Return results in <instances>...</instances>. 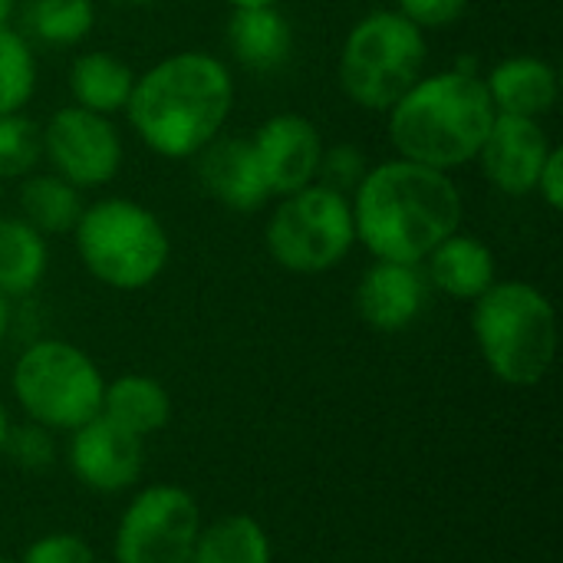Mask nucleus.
<instances>
[{"label":"nucleus","instance_id":"6ab92c4d","mask_svg":"<svg viewBox=\"0 0 563 563\" xmlns=\"http://www.w3.org/2000/svg\"><path fill=\"white\" fill-rule=\"evenodd\" d=\"M99 416L112 419L139 439H148L172 422V396L155 376L122 373L115 379H106Z\"/></svg>","mask_w":563,"mask_h":563},{"label":"nucleus","instance_id":"f257e3e1","mask_svg":"<svg viewBox=\"0 0 563 563\" xmlns=\"http://www.w3.org/2000/svg\"><path fill=\"white\" fill-rule=\"evenodd\" d=\"M356 244L373 261L422 264L445 238L462 231L465 198L449 172L409 158L369 165L350 195Z\"/></svg>","mask_w":563,"mask_h":563},{"label":"nucleus","instance_id":"423d86ee","mask_svg":"<svg viewBox=\"0 0 563 563\" xmlns=\"http://www.w3.org/2000/svg\"><path fill=\"white\" fill-rule=\"evenodd\" d=\"M426 33L396 7L373 10L346 33L336 59V79L353 106L366 112H389L426 76Z\"/></svg>","mask_w":563,"mask_h":563},{"label":"nucleus","instance_id":"412c9836","mask_svg":"<svg viewBox=\"0 0 563 563\" xmlns=\"http://www.w3.org/2000/svg\"><path fill=\"white\" fill-rule=\"evenodd\" d=\"M16 208L30 228L49 238V234H73L86 201H82V191L63 181L59 175L33 172L16 188Z\"/></svg>","mask_w":563,"mask_h":563},{"label":"nucleus","instance_id":"c756f323","mask_svg":"<svg viewBox=\"0 0 563 563\" xmlns=\"http://www.w3.org/2000/svg\"><path fill=\"white\" fill-rule=\"evenodd\" d=\"M396 10L406 20H412L422 33H429L459 23L468 10V0H396Z\"/></svg>","mask_w":563,"mask_h":563},{"label":"nucleus","instance_id":"b1692460","mask_svg":"<svg viewBox=\"0 0 563 563\" xmlns=\"http://www.w3.org/2000/svg\"><path fill=\"white\" fill-rule=\"evenodd\" d=\"M33 92H36V53L20 30L0 26V115L23 112Z\"/></svg>","mask_w":563,"mask_h":563},{"label":"nucleus","instance_id":"2f4dec72","mask_svg":"<svg viewBox=\"0 0 563 563\" xmlns=\"http://www.w3.org/2000/svg\"><path fill=\"white\" fill-rule=\"evenodd\" d=\"M7 330H10V300L0 294V343L7 340Z\"/></svg>","mask_w":563,"mask_h":563},{"label":"nucleus","instance_id":"393cba45","mask_svg":"<svg viewBox=\"0 0 563 563\" xmlns=\"http://www.w3.org/2000/svg\"><path fill=\"white\" fill-rule=\"evenodd\" d=\"M30 30L53 46H73L89 36L96 23L92 0H33L26 10Z\"/></svg>","mask_w":563,"mask_h":563},{"label":"nucleus","instance_id":"9d476101","mask_svg":"<svg viewBox=\"0 0 563 563\" xmlns=\"http://www.w3.org/2000/svg\"><path fill=\"white\" fill-rule=\"evenodd\" d=\"M122 158L125 145L109 115L63 106L43 125V162L79 191L109 185L119 175Z\"/></svg>","mask_w":563,"mask_h":563},{"label":"nucleus","instance_id":"a878e982","mask_svg":"<svg viewBox=\"0 0 563 563\" xmlns=\"http://www.w3.org/2000/svg\"><path fill=\"white\" fill-rule=\"evenodd\" d=\"M43 162V125L26 112L0 115V181H23Z\"/></svg>","mask_w":563,"mask_h":563},{"label":"nucleus","instance_id":"39448f33","mask_svg":"<svg viewBox=\"0 0 563 563\" xmlns=\"http://www.w3.org/2000/svg\"><path fill=\"white\" fill-rule=\"evenodd\" d=\"M73 244L86 274L112 290L152 287L172 257V238L162 218L132 198L86 205L73 228Z\"/></svg>","mask_w":563,"mask_h":563},{"label":"nucleus","instance_id":"7c9ffc66","mask_svg":"<svg viewBox=\"0 0 563 563\" xmlns=\"http://www.w3.org/2000/svg\"><path fill=\"white\" fill-rule=\"evenodd\" d=\"M534 195L551 208V211H561L563 208V148H551L541 175H538V185H534Z\"/></svg>","mask_w":563,"mask_h":563},{"label":"nucleus","instance_id":"5701e85b","mask_svg":"<svg viewBox=\"0 0 563 563\" xmlns=\"http://www.w3.org/2000/svg\"><path fill=\"white\" fill-rule=\"evenodd\" d=\"M188 563H274V548L257 518L224 515L201 525Z\"/></svg>","mask_w":563,"mask_h":563},{"label":"nucleus","instance_id":"a211bd4d","mask_svg":"<svg viewBox=\"0 0 563 563\" xmlns=\"http://www.w3.org/2000/svg\"><path fill=\"white\" fill-rule=\"evenodd\" d=\"M228 46L241 66L271 73L290 59L294 30L277 7H238L231 10Z\"/></svg>","mask_w":563,"mask_h":563},{"label":"nucleus","instance_id":"20e7f679","mask_svg":"<svg viewBox=\"0 0 563 563\" xmlns=\"http://www.w3.org/2000/svg\"><path fill=\"white\" fill-rule=\"evenodd\" d=\"M472 336L498 383L531 389L554 369L558 310L528 280H495L472 303Z\"/></svg>","mask_w":563,"mask_h":563},{"label":"nucleus","instance_id":"c9c22d12","mask_svg":"<svg viewBox=\"0 0 563 563\" xmlns=\"http://www.w3.org/2000/svg\"><path fill=\"white\" fill-rule=\"evenodd\" d=\"M0 563H16V561H7V558H0Z\"/></svg>","mask_w":563,"mask_h":563},{"label":"nucleus","instance_id":"4be33fe9","mask_svg":"<svg viewBox=\"0 0 563 563\" xmlns=\"http://www.w3.org/2000/svg\"><path fill=\"white\" fill-rule=\"evenodd\" d=\"M49 267L46 238L23 218H0V294L7 300L30 297Z\"/></svg>","mask_w":563,"mask_h":563},{"label":"nucleus","instance_id":"aec40b11","mask_svg":"<svg viewBox=\"0 0 563 563\" xmlns=\"http://www.w3.org/2000/svg\"><path fill=\"white\" fill-rule=\"evenodd\" d=\"M132 86H135V73L129 69V63H122L106 49L79 53L69 66L73 106L89 109L96 115L112 119L115 112H125Z\"/></svg>","mask_w":563,"mask_h":563},{"label":"nucleus","instance_id":"72a5a7b5","mask_svg":"<svg viewBox=\"0 0 563 563\" xmlns=\"http://www.w3.org/2000/svg\"><path fill=\"white\" fill-rule=\"evenodd\" d=\"M13 13H16V0H0V26H10Z\"/></svg>","mask_w":563,"mask_h":563},{"label":"nucleus","instance_id":"7ed1b4c3","mask_svg":"<svg viewBox=\"0 0 563 563\" xmlns=\"http://www.w3.org/2000/svg\"><path fill=\"white\" fill-rule=\"evenodd\" d=\"M386 115L399 158L452 175L478 158L498 112L482 76L455 66L426 73Z\"/></svg>","mask_w":563,"mask_h":563},{"label":"nucleus","instance_id":"2eb2a0df","mask_svg":"<svg viewBox=\"0 0 563 563\" xmlns=\"http://www.w3.org/2000/svg\"><path fill=\"white\" fill-rule=\"evenodd\" d=\"M191 162H195V178H198L201 191L208 198H214L218 205H224L228 211L247 214L271 201V191L257 168L251 139L221 132Z\"/></svg>","mask_w":563,"mask_h":563},{"label":"nucleus","instance_id":"9b49d317","mask_svg":"<svg viewBox=\"0 0 563 563\" xmlns=\"http://www.w3.org/2000/svg\"><path fill=\"white\" fill-rule=\"evenodd\" d=\"M66 462L73 478L96 495H125L142 482L145 439L96 416L69 432Z\"/></svg>","mask_w":563,"mask_h":563},{"label":"nucleus","instance_id":"6e6552de","mask_svg":"<svg viewBox=\"0 0 563 563\" xmlns=\"http://www.w3.org/2000/svg\"><path fill=\"white\" fill-rule=\"evenodd\" d=\"M264 244L287 274L317 277L340 267L356 247L350 195L313 181L277 198L264 224Z\"/></svg>","mask_w":563,"mask_h":563},{"label":"nucleus","instance_id":"f8f14e48","mask_svg":"<svg viewBox=\"0 0 563 563\" xmlns=\"http://www.w3.org/2000/svg\"><path fill=\"white\" fill-rule=\"evenodd\" d=\"M251 148L271 198H284L317 181L327 142L307 115L277 112L257 125Z\"/></svg>","mask_w":563,"mask_h":563},{"label":"nucleus","instance_id":"4468645a","mask_svg":"<svg viewBox=\"0 0 563 563\" xmlns=\"http://www.w3.org/2000/svg\"><path fill=\"white\" fill-rule=\"evenodd\" d=\"M429 300L422 264L373 261L356 284V313L376 333H402L412 327Z\"/></svg>","mask_w":563,"mask_h":563},{"label":"nucleus","instance_id":"473e14b6","mask_svg":"<svg viewBox=\"0 0 563 563\" xmlns=\"http://www.w3.org/2000/svg\"><path fill=\"white\" fill-rule=\"evenodd\" d=\"M10 412H7V406L0 402V455H3V442H7V435H10Z\"/></svg>","mask_w":563,"mask_h":563},{"label":"nucleus","instance_id":"c85d7f7f","mask_svg":"<svg viewBox=\"0 0 563 563\" xmlns=\"http://www.w3.org/2000/svg\"><path fill=\"white\" fill-rule=\"evenodd\" d=\"M16 563H96V554L82 534L73 531H49L26 544Z\"/></svg>","mask_w":563,"mask_h":563},{"label":"nucleus","instance_id":"dca6fc26","mask_svg":"<svg viewBox=\"0 0 563 563\" xmlns=\"http://www.w3.org/2000/svg\"><path fill=\"white\" fill-rule=\"evenodd\" d=\"M498 115L544 119L561 99V76L544 56H508L482 76Z\"/></svg>","mask_w":563,"mask_h":563},{"label":"nucleus","instance_id":"bb28decb","mask_svg":"<svg viewBox=\"0 0 563 563\" xmlns=\"http://www.w3.org/2000/svg\"><path fill=\"white\" fill-rule=\"evenodd\" d=\"M56 432L36 426V422H20V426H10V435L3 442V459H10L20 472H49L56 465Z\"/></svg>","mask_w":563,"mask_h":563},{"label":"nucleus","instance_id":"f3484780","mask_svg":"<svg viewBox=\"0 0 563 563\" xmlns=\"http://www.w3.org/2000/svg\"><path fill=\"white\" fill-rule=\"evenodd\" d=\"M422 264H426L429 287L462 303H475L498 280V264L492 247L482 238L462 231L445 238Z\"/></svg>","mask_w":563,"mask_h":563},{"label":"nucleus","instance_id":"e433bc0d","mask_svg":"<svg viewBox=\"0 0 563 563\" xmlns=\"http://www.w3.org/2000/svg\"><path fill=\"white\" fill-rule=\"evenodd\" d=\"M96 563H112V561H96Z\"/></svg>","mask_w":563,"mask_h":563},{"label":"nucleus","instance_id":"1a4fd4ad","mask_svg":"<svg viewBox=\"0 0 563 563\" xmlns=\"http://www.w3.org/2000/svg\"><path fill=\"white\" fill-rule=\"evenodd\" d=\"M201 508L181 485L132 495L112 531V563H188L201 534Z\"/></svg>","mask_w":563,"mask_h":563},{"label":"nucleus","instance_id":"f03ea898","mask_svg":"<svg viewBox=\"0 0 563 563\" xmlns=\"http://www.w3.org/2000/svg\"><path fill=\"white\" fill-rule=\"evenodd\" d=\"M234 109L228 63L205 49H178L135 76L125 119L162 158H195L214 142Z\"/></svg>","mask_w":563,"mask_h":563},{"label":"nucleus","instance_id":"ddd939ff","mask_svg":"<svg viewBox=\"0 0 563 563\" xmlns=\"http://www.w3.org/2000/svg\"><path fill=\"white\" fill-rule=\"evenodd\" d=\"M554 142L544 132L541 119H518V115H495L488 139L478 152V165L485 181L508 195V198H528L534 195L538 175L551 155Z\"/></svg>","mask_w":563,"mask_h":563},{"label":"nucleus","instance_id":"f704fd0d","mask_svg":"<svg viewBox=\"0 0 563 563\" xmlns=\"http://www.w3.org/2000/svg\"><path fill=\"white\" fill-rule=\"evenodd\" d=\"M228 7L231 10H238V7H280V0H228Z\"/></svg>","mask_w":563,"mask_h":563},{"label":"nucleus","instance_id":"0eeeda50","mask_svg":"<svg viewBox=\"0 0 563 563\" xmlns=\"http://www.w3.org/2000/svg\"><path fill=\"white\" fill-rule=\"evenodd\" d=\"M10 389L30 422L49 432H73L99 416L106 376L86 350L46 336L16 356Z\"/></svg>","mask_w":563,"mask_h":563},{"label":"nucleus","instance_id":"cd10ccee","mask_svg":"<svg viewBox=\"0 0 563 563\" xmlns=\"http://www.w3.org/2000/svg\"><path fill=\"white\" fill-rule=\"evenodd\" d=\"M366 172H369V162H366V152L360 145H327L323 158H320L317 181L333 188V191L353 195V188L363 181Z\"/></svg>","mask_w":563,"mask_h":563}]
</instances>
